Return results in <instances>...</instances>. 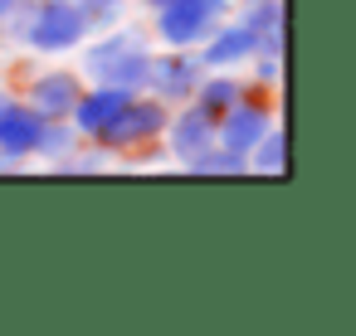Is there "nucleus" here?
Masks as SVG:
<instances>
[{"label": "nucleus", "instance_id": "1", "mask_svg": "<svg viewBox=\"0 0 356 336\" xmlns=\"http://www.w3.org/2000/svg\"><path fill=\"white\" fill-rule=\"evenodd\" d=\"M83 78L88 83H108L122 93H147V74H152V35L132 30V25H108L93 30L83 44Z\"/></svg>", "mask_w": 356, "mask_h": 336}, {"label": "nucleus", "instance_id": "2", "mask_svg": "<svg viewBox=\"0 0 356 336\" xmlns=\"http://www.w3.org/2000/svg\"><path fill=\"white\" fill-rule=\"evenodd\" d=\"M166 117H171V108H166L161 98H152V93H132V98L122 103V112H118L98 137H93V146H98V151H108V156L152 151V146H161Z\"/></svg>", "mask_w": 356, "mask_h": 336}, {"label": "nucleus", "instance_id": "3", "mask_svg": "<svg viewBox=\"0 0 356 336\" xmlns=\"http://www.w3.org/2000/svg\"><path fill=\"white\" fill-rule=\"evenodd\" d=\"M229 15V0H166L152 10V40L161 49H200Z\"/></svg>", "mask_w": 356, "mask_h": 336}, {"label": "nucleus", "instance_id": "4", "mask_svg": "<svg viewBox=\"0 0 356 336\" xmlns=\"http://www.w3.org/2000/svg\"><path fill=\"white\" fill-rule=\"evenodd\" d=\"M88 35H93V25L83 20V10L74 0H40L25 35H20V44L35 49V54H74Z\"/></svg>", "mask_w": 356, "mask_h": 336}, {"label": "nucleus", "instance_id": "5", "mask_svg": "<svg viewBox=\"0 0 356 336\" xmlns=\"http://www.w3.org/2000/svg\"><path fill=\"white\" fill-rule=\"evenodd\" d=\"M268 127H273V103H268L259 88H249L239 103H229V108L215 117V146L249 156V151H254V142H259Z\"/></svg>", "mask_w": 356, "mask_h": 336}, {"label": "nucleus", "instance_id": "6", "mask_svg": "<svg viewBox=\"0 0 356 336\" xmlns=\"http://www.w3.org/2000/svg\"><path fill=\"white\" fill-rule=\"evenodd\" d=\"M205 78V64L195 49H161L152 54V74H147V93L161 98L166 108L176 103H191L195 98V83Z\"/></svg>", "mask_w": 356, "mask_h": 336}, {"label": "nucleus", "instance_id": "7", "mask_svg": "<svg viewBox=\"0 0 356 336\" xmlns=\"http://www.w3.org/2000/svg\"><path fill=\"white\" fill-rule=\"evenodd\" d=\"M161 146L171 151V161L191 166L195 156H205L215 146V112H205L200 103H176L161 132Z\"/></svg>", "mask_w": 356, "mask_h": 336}, {"label": "nucleus", "instance_id": "8", "mask_svg": "<svg viewBox=\"0 0 356 336\" xmlns=\"http://www.w3.org/2000/svg\"><path fill=\"white\" fill-rule=\"evenodd\" d=\"M40 132H44V117L25 103V98H6V108H0V161L10 166H25L40 146Z\"/></svg>", "mask_w": 356, "mask_h": 336}, {"label": "nucleus", "instance_id": "9", "mask_svg": "<svg viewBox=\"0 0 356 336\" xmlns=\"http://www.w3.org/2000/svg\"><path fill=\"white\" fill-rule=\"evenodd\" d=\"M83 93V74L79 69H40L30 83H25V103L49 122V117H69L74 103Z\"/></svg>", "mask_w": 356, "mask_h": 336}, {"label": "nucleus", "instance_id": "10", "mask_svg": "<svg viewBox=\"0 0 356 336\" xmlns=\"http://www.w3.org/2000/svg\"><path fill=\"white\" fill-rule=\"evenodd\" d=\"M195 54H200V64H205V69H244V64L259 54V35L225 15V20L215 25V35H210Z\"/></svg>", "mask_w": 356, "mask_h": 336}, {"label": "nucleus", "instance_id": "11", "mask_svg": "<svg viewBox=\"0 0 356 336\" xmlns=\"http://www.w3.org/2000/svg\"><path fill=\"white\" fill-rule=\"evenodd\" d=\"M132 93H122V88H108V83H83V93H79V103H74V112H69V122H74V132H79V142H93L118 112H122V103H127Z\"/></svg>", "mask_w": 356, "mask_h": 336}, {"label": "nucleus", "instance_id": "12", "mask_svg": "<svg viewBox=\"0 0 356 336\" xmlns=\"http://www.w3.org/2000/svg\"><path fill=\"white\" fill-rule=\"evenodd\" d=\"M229 20H239L244 30L259 35V49H273L283 54V0H229Z\"/></svg>", "mask_w": 356, "mask_h": 336}, {"label": "nucleus", "instance_id": "13", "mask_svg": "<svg viewBox=\"0 0 356 336\" xmlns=\"http://www.w3.org/2000/svg\"><path fill=\"white\" fill-rule=\"evenodd\" d=\"M244 93H249V83H244L234 69H205V78L195 83V98H191V103H200L205 112L220 117V112H225L229 103H239Z\"/></svg>", "mask_w": 356, "mask_h": 336}, {"label": "nucleus", "instance_id": "14", "mask_svg": "<svg viewBox=\"0 0 356 336\" xmlns=\"http://www.w3.org/2000/svg\"><path fill=\"white\" fill-rule=\"evenodd\" d=\"M283 171H288V132L273 122L249 151V176H283Z\"/></svg>", "mask_w": 356, "mask_h": 336}, {"label": "nucleus", "instance_id": "15", "mask_svg": "<svg viewBox=\"0 0 356 336\" xmlns=\"http://www.w3.org/2000/svg\"><path fill=\"white\" fill-rule=\"evenodd\" d=\"M79 146V132H74V122L69 117H49L44 122V132H40V146H35V156H44V161H59V156H69Z\"/></svg>", "mask_w": 356, "mask_h": 336}, {"label": "nucleus", "instance_id": "16", "mask_svg": "<svg viewBox=\"0 0 356 336\" xmlns=\"http://www.w3.org/2000/svg\"><path fill=\"white\" fill-rule=\"evenodd\" d=\"M186 171H191V176H249V156L225 151V146H210V151H205V156H195Z\"/></svg>", "mask_w": 356, "mask_h": 336}, {"label": "nucleus", "instance_id": "17", "mask_svg": "<svg viewBox=\"0 0 356 336\" xmlns=\"http://www.w3.org/2000/svg\"><path fill=\"white\" fill-rule=\"evenodd\" d=\"M74 6L83 10V20H88L93 30H108V25H118V20L127 15L132 0H74Z\"/></svg>", "mask_w": 356, "mask_h": 336}, {"label": "nucleus", "instance_id": "18", "mask_svg": "<svg viewBox=\"0 0 356 336\" xmlns=\"http://www.w3.org/2000/svg\"><path fill=\"white\" fill-rule=\"evenodd\" d=\"M249 64H254V83H259V88H273V83L283 78V54H273V49H259Z\"/></svg>", "mask_w": 356, "mask_h": 336}, {"label": "nucleus", "instance_id": "19", "mask_svg": "<svg viewBox=\"0 0 356 336\" xmlns=\"http://www.w3.org/2000/svg\"><path fill=\"white\" fill-rule=\"evenodd\" d=\"M54 166H59V171H103V166H108V151H83V156L69 151V156H59Z\"/></svg>", "mask_w": 356, "mask_h": 336}, {"label": "nucleus", "instance_id": "20", "mask_svg": "<svg viewBox=\"0 0 356 336\" xmlns=\"http://www.w3.org/2000/svg\"><path fill=\"white\" fill-rule=\"evenodd\" d=\"M10 10H15V0H0V30H6V20H10Z\"/></svg>", "mask_w": 356, "mask_h": 336}, {"label": "nucleus", "instance_id": "21", "mask_svg": "<svg viewBox=\"0 0 356 336\" xmlns=\"http://www.w3.org/2000/svg\"><path fill=\"white\" fill-rule=\"evenodd\" d=\"M142 6H147V10H161V6H166V0H142Z\"/></svg>", "mask_w": 356, "mask_h": 336}]
</instances>
